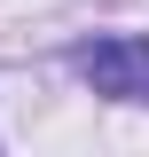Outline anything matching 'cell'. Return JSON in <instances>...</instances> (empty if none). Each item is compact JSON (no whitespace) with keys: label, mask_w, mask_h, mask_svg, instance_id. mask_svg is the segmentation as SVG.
Instances as JSON below:
<instances>
[{"label":"cell","mask_w":149,"mask_h":157,"mask_svg":"<svg viewBox=\"0 0 149 157\" xmlns=\"http://www.w3.org/2000/svg\"><path fill=\"white\" fill-rule=\"evenodd\" d=\"M71 63H78V78H86L94 94H110V102H141V110H149V39L110 32V39H86Z\"/></svg>","instance_id":"6da1fadb"}]
</instances>
